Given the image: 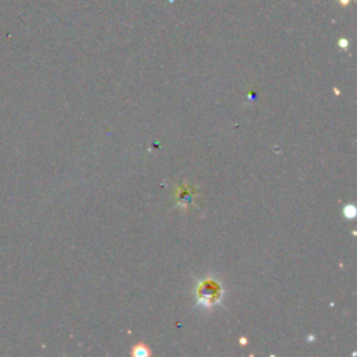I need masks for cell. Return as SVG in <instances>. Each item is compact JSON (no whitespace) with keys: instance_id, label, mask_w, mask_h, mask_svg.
I'll use <instances>...</instances> for the list:
<instances>
[{"instance_id":"obj_1","label":"cell","mask_w":357,"mask_h":357,"mask_svg":"<svg viewBox=\"0 0 357 357\" xmlns=\"http://www.w3.org/2000/svg\"><path fill=\"white\" fill-rule=\"evenodd\" d=\"M197 297L201 305L211 307L219 303L222 297V288L214 279H204L197 288Z\"/></svg>"},{"instance_id":"obj_2","label":"cell","mask_w":357,"mask_h":357,"mask_svg":"<svg viewBox=\"0 0 357 357\" xmlns=\"http://www.w3.org/2000/svg\"><path fill=\"white\" fill-rule=\"evenodd\" d=\"M193 201V191L191 189H178V201L177 204L182 207H187Z\"/></svg>"},{"instance_id":"obj_3","label":"cell","mask_w":357,"mask_h":357,"mask_svg":"<svg viewBox=\"0 0 357 357\" xmlns=\"http://www.w3.org/2000/svg\"><path fill=\"white\" fill-rule=\"evenodd\" d=\"M132 354L136 357H148L151 354V350L145 345H136L133 347Z\"/></svg>"},{"instance_id":"obj_4","label":"cell","mask_w":357,"mask_h":357,"mask_svg":"<svg viewBox=\"0 0 357 357\" xmlns=\"http://www.w3.org/2000/svg\"><path fill=\"white\" fill-rule=\"evenodd\" d=\"M345 216H346V218H350V219L354 218V216H356V208H354L353 205H346V207H345Z\"/></svg>"}]
</instances>
